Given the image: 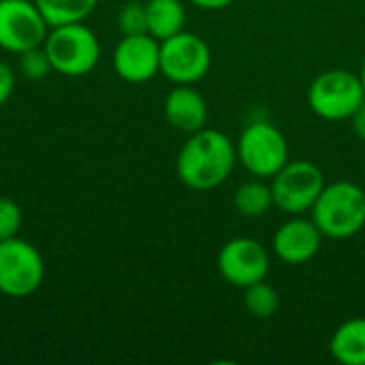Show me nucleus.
I'll list each match as a JSON object with an SVG mask.
<instances>
[{"instance_id": "obj_23", "label": "nucleus", "mask_w": 365, "mask_h": 365, "mask_svg": "<svg viewBox=\"0 0 365 365\" xmlns=\"http://www.w3.org/2000/svg\"><path fill=\"white\" fill-rule=\"evenodd\" d=\"M349 120H351V126H353L355 135L365 141V98L361 101V105L355 109V113H353Z\"/></svg>"}, {"instance_id": "obj_10", "label": "nucleus", "mask_w": 365, "mask_h": 365, "mask_svg": "<svg viewBox=\"0 0 365 365\" xmlns=\"http://www.w3.org/2000/svg\"><path fill=\"white\" fill-rule=\"evenodd\" d=\"M218 272L229 284L246 289L267 278L269 255L257 240L235 237L220 248Z\"/></svg>"}, {"instance_id": "obj_5", "label": "nucleus", "mask_w": 365, "mask_h": 365, "mask_svg": "<svg viewBox=\"0 0 365 365\" xmlns=\"http://www.w3.org/2000/svg\"><path fill=\"white\" fill-rule=\"evenodd\" d=\"M237 163L255 178H274L289 163L287 137L269 122L248 124L237 143Z\"/></svg>"}, {"instance_id": "obj_20", "label": "nucleus", "mask_w": 365, "mask_h": 365, "mask_svg": "<svg viewBox=\"0 0 365 365\" xmlns=\"http://www.w3.org/2000/svg\"><path fill=\"white\" fill-rule=\"evenodd\" d=\"M51 62L47 58V51L43 45L38 47H32V49H26L19 53V73L26 77V79H32V81H41L45 79L49 73H51Z\"/></svg>"}, {"instance_id": "obj_24", "label": "nucleus", "mask_w": 365, "mask_h": 365, "mask_svg": "<svg viewBox=\"0 0 365 365\" xmlns=\"http://www.w3.org/2000/svg\"><path fill=\"white\" fill-rule=\"evenodd\" d=\"M195 6L203 9V11H220L225 6H229L233 0H190Z\"/></svg>"}, {"instance_id": "obj_21", "label": "nucleus", "mask_w": 365, "mask_h": 365, "mask_svg": "<svg viewBox=\"0 0 365 365\" xmlns=\"http://www.w3.org/2000/svg\"><path fill=\"white\" fill-rule=\"evenodd\" d=\"M19 229H21V207L9 197H0V242L15 237Z\"/></svg>"}, {"instance_id": "obj_9", "label": "nucleus", "mask_w": 365, "mask_h": 365, "mask_svg": "<svg viewBox=\"0 0 365 365\" xmlns=\"http://www.w3.org/2000/svg\"><path fill=\"white\" fill-rule=\"evenodd\" d=\"M49 24L34 0H0V49L21 53L43 45Z\"/></svg>"}, {"instance_id": "obj_18", "label": "nucleus", "mask_w": 365, "mask_h": 365, "mask_svg": "<svg viewBox=\"0 0 365 365\" xmlns=\"http://www.w3.org/2000/svg\"><path fill=\"white\" fill-rule=\"evenodd\" d=\"M244 306L255 319H272L280 308L278 291L265 280L244 289Z\"/></svg>"}, {"instance_id": "obj_11", "label": "nucleus", "mask_w": 365, "mask_h": 365, "mask_svg": "<svg viewBox=\"0 0 365 365\" xmlns=\"http://www.w3.org/2000/svg\"><path fill=\"white\" fill-rule=\"evenodd\" d=\"M113 71L126 83H145L160 73V41L152 34L122 36L113 51Z\"/></svg>"}, {"instance_id": "obj_12", "label": "nucleus", "mask_w": 365, "mask_h": 365, "mask_svg": "<svg viewBox=\"0 0 365 365\" xmlns=\"http://www.w3.org/2000/svg\"><path fill=\"white\" fill-rule=\"evenodd\" d=\"M323 233L314 220L291 218L274 235V252L287 265H304L321 250Z\"/></svg>"}, {"instance_id": "obj_2", "label": "nucleus", "mask_w": 365, "mask_h": 365, "mask_svg": "<svg viewBox=\"0 0 365 365\" xmlns=\"http://www.w3.org/2000/svg\"><path fill=\"white\" fill-rule=\"evenodd\" d=\"M310 212L323 237L349 240L365 227V190L353 182H334L323 188Z\"/></svg>"}, {"instance_id": "obj_7", "label": "nucleus", "mask_w": 365, "mask_h": 365, "mask_svg": "<svg viewBox=\"0 0 365 365\" xmlns=\"http://www.w3.org/2000/svg\"><path fill=\"white\" fill-rule=\"evenodd\" d=\"M212 66L210 45L192 32H178L160 41V73L175 86L201 81Z\"/></svg>"}, {"instance_id": "obj_3", "label": "nucleus", "mask_w": 365, "mask_h": 365, "mask_svg": "<svg viewBox=\"0 0 365 365\" xmlns=\"http://www.w3.org/2000/svg\"><path fill=\"white\" fill-rule=\"evenodd\" d=\"M51 68L66 77H81L96 68L101 60V43L92 28L83 21L49 26L43 41Z\"/></svg>"}, {"instance_id": "obj_17", "label": "nucleus", "mask_w": 365, "mask_h": 365, "mask_svg": "<svg viewBox=\"0 0 365 365\" xmlns=\"http://www.w3.org/2000/svg\"><path fill=\"white\" fill-rule=\"evenodd\" d=\"M34 2L45 15L49 26L83 21L98 4V0H34Z\"/></svg>"}, {"instance_id": "obj_14", "label": "nucleus", "mask_w": 365, "mask_h": 365, "mask_svg": "<svg viewBox=\"0 0 365 365\" xmlns=\"http://www.w3.org/2000/svg\"><path fill=\"white\" fill-rule=\"evenodd\" d=\"M336 361L344 365H365V319H349L342 323L329 342Z\"/></svg>"}, {"instance_id": "obj_15", "label": "nucleus", "mask_w": 365, "mask_h": 365, "mask_svg": "<svg viewBox=\"0 0 365 365\" xmlns=\"http://www.w3.org/2000/svg\"><path fill=\"white\" fill-rule=\"evenodd\" d=\"M148 34L156 41H165L184 30L186 9L180 0H145Z\"/></svg>"}, {"instance_id": "obj_16", "label": "nucleus", "mask_w": 365, "mask_h": 365, "mask_svg": "<svg viewBox=\"0 0 365 365\" xmlns=\"http://www.w3.org/2000/svg\"><path fill=\"white\" fill-rule=\"evenodd\" d=\"M233 205L246 218H261V216H265L272 210V205H274L272 184L267 186L261 180H252V182L242 184L235 190V195H233Z\"/></svg>"}, {"instance_id": "obj_25", "label": "nucleus", "mask_w": 365, "mask_h": 365, "mask_svg": "<svg viewBox=\"0 0 365 365\" xmlns=\"http://www.w3.org/2000/svg\"><path fill=\"white\" fill-rule=\"evenodd\" d=\"M359 77H361V83H364V88H365V60H364V66H361V73H359Z\"/></svg>"}, {"instance_id": "obj_6", "label": "nucleus", "mask_w": 365, "mask_h": 365, "mask_svg": "<svg viewBox=\"0 0 365 365\" xmlns=\"http://www.w3.org/2000/svg\"><path fill=\"white\" fill-rule=\"evenodd\" d=\"M45 278V261L36 246L21 237L0 242V293L21 299L38 291Z\"/></svg>"}, {"instance_id": "obj_19", "label": "nucleus", "mask_w": 365, "mask_h": 365, "mask_svg": "<svg viewBox=\"0 0 365 365\" xmlns=\"http://www.w3.org/2000/svg\"><path fill=\"white\" fill-rule=\"evenodd\" d=\"M118 26L122 36L128 34H145L148 32V11L145 2L141 0H130L126 2L120 13H118Z\"/></svg>"}, {"instance_id": "obj_4", "label": "nucleus", "mask_w": 365, "mask_h": 365, "mask_svg": "<svg viewBox=\"0 0 365 365\" xmlns=\"http://www.w3.org/2000/svg\"><path fill=\"white\" fill-rule=\"evenodd\" d=\"M365 98L361 77L353 71L331 68L321 73L308 88L310 109L329 122L349 120Z\"/></svg>"}, {"instance_id": "obj_22", "label": "nucleus", "mask_w": 365, "mask_h": 365, "mask_svg": "<svg viewBox=\"0 0 365 365\" xmlns=\"http://www.w3.org/2000/svg\"><path fill=\"white\" fill-rule=\"evenodd\" d=\"M15 90V71L0 60V105H4Z\"/></svg>"}, {"instance_id": "obj_1", "label": "nucleus", "mask_w": 365, "mask_h": 365, "mask_svg": "<svg viewBox=\"0 0 365 365\" xmlns=\"http://www.w3.org/2000/svg\"><path fill=\"white\" fill-rule=\"evenodd\" d=\"M237 163L235 143L216 128H201L190 133L182 145L175 169L182 184L192 190L218 188Z\"/></svg>"}, {"instance_id": "obj_13", "label": "nucleus", "mask_w": 365, "mask_h": 365, "mask_svg": "<svg viewBox=\"0 0 365 365\" xmlns=\"http://www.w3.org/2000/svg\"><path fill=\"white\" fill-rule=\"evenodd\" d=\"M165 118L180 133H197L205 128L207 103L192 86H175L165 98Z\"/></svg>"}, {"instance_id": "obj_8", "label": "nucleus", "mask_w": 365, "mask_h": 365, "mask_svg": "<svg viewBox=\"0 0 365 365\" xmlns=\"http://www.w3.org/2000/svg\"><path fill=\"white\" fill-rule=\"evenodd\" d=\"M325 188L323 171L310 160H289L272 178L274 205L282 212L297 216L310 212Z\"/></svg>"}]
</instances>
